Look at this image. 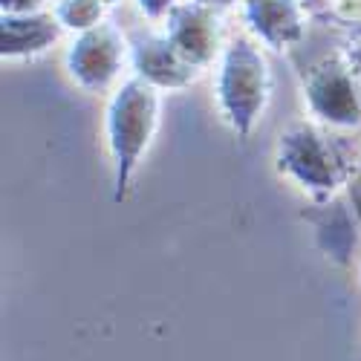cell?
I'll list each match as a JSON object with an SVG mask.
<instances>
[{
    "label": "cell",
    "mask_w": 361,
    "mask_h": 361,
    "mask_svg": "<svg viewBox=\"0 0 361 361\" xmlns=\"http://www.w3.org/2000/svg\"><path fill=\"white\" fill-rule=\"evenodd\" d=\"M133 67L139 78L159 90H183L197 78V67L176 52L168 38H142L133 47Z\"/></svg>",
    "instance_id": "52a82bcc"
},
{
    "label": "cell",
    "mask_w": 361,
    "mask_h": 361,
    "mask_svg": "<svg viewBox=\"0 0 361 361\" xmlns=\"http://www.w3.org/2000/svg\"><path fill=\"white\" fill-rule=\"evenodd\" d=\"M350 64L324 61L304 75V102L310 113L326 128H358L361 125V87Z\"/></svg>",
    "instance_id": "277c9868"
},
{
    "label": "cell",
    "mask_w": 361,
    "mask_h": 361,
    "mask_svg": "<svg viewBox=\"0 0 361 361\" xmlns=\"http://www.w3.org/2000/svg\"><path fill=\"white\" fill-rule=\"evenodd\" d=\"M58 18L73 29H93L102 18V0H64Z\"/></svg>",
    "instance_id": "30bf717a"
},
{
    "label": "cell",
    "mask_w": 361,
    "mask_h": 361,
    "mask_svg": "<svg viewBox=\"0 0 361 361\" xmlns=\"http://www.w3.org/2000/svg\"><path fill=\"white\" fill-rule=\"evenodd\" d=\"M165 38L176 47V52L183 55L185 61H191L197 70H202L217 55L220 29H217L214 15L202 4H197V6H183L171 15Z\"/></svg>",
    "instance_id": "8992f818"
},
{
    "label": "cell",
    "mask_w": 361,
    "mask_h": 361,
    "mask_svg": "<svg viewBox=\"0 0 361 361\" xmlns=\"http://www.w3.org/2000/svg\"><path fill=\"white\" fill-rule=\"evenodd\" d=\"M125 61V41L113 26L84 29V35L73 44L67 67L84 90H104L116 81Z\"/></svg>",
    "instance_id": "5b68a950"
},
{
    "label": "cell",
    "mask_w": 361,
    "mask_h": 361,
    "mask_svg": "<svg viewBox=\"0 0 361 361\" xmlns=\"http://www.w3.org/2000/svg\"><path fill=\"white\" fill-rule=\"evenodd\" d=\"M102 4H116V0H102Z\"/></svg>",
    "instance_id": "9a60e30c"
},
{
    "label": "cell",
    "mask_w": 361,
    "mask_h": 361,
    "mask_svg": "<svg viewBox=\"0 0 361 361\" xmlns=\"http://www.w3.org/2000/svg\"><path fill=\"white\" fill-rule=\"evenodd\" d=\"M58 38V23L47 15H9L4 18V55L26 58L44 52Z\"/></svg>",
    "instance_id": "9c48e42d"
},
{
    "label": "cell",
    "mask_w": 361,
    "mask_h": 361,
    "mask_svg": "<svg viewBox=\"0 0 361 361\" xmlns=\"http://www.w3.org/2000/svg\"><path fill=\"white\" fill-rule=\"evenodd\" d=\"M269 96H272V75H269L266 58L249 41L228 44L217 75V102L226 122L240 139L252 136L255 125L266 113Z\"/></svg>",
    "instance_id": "3957f363"
},
{
    "label": "cell",
    "mask_w": 361,
    "mask_h": 361,
    "mask_svg": "<svg viewBox=\"0 0 361 361\" xmlns=\"http://www.w3.org/2000/svg\"><path fill=\"white\" fill-rule=\"evenodd\" d=\"M159 87L145 78H130L107 104V147L113 157V200L122 202L130 191L133 173L159 130Z\"/></svg>",
    "instance_id": "6da1fadb"
},
{
    "label": "cell",
    "mask_w": 361,
    "mask_h": 361,
    "mask_svg": "<svg viewBox=\"0 0 361 361\" xmlns=\"http://www.w3.org/2000/svg\"><path fill=\"white\" fill-rule=\"evenodd\" d=\"M278 171L312 200H333L350 179L353 165L344 147L324 128L295 122L278 136Z\"/></svg>",
    "instance_id": "7a4b0ae2"
},
{
    "label": "cell",
    "mask_w": 361,
    "mask_h": 361,
    "mask_svg": "<svg viewBox=\"0 0 361 361\" xmlns=\"http://www.w3.org/2000/svg\"><path fill=\"white\" fill-rule=\"evenodd\" d=\"M246 18L257 38L272 49L292 47L304 32L295 0H246Z\"/></svg>",
    "instance_id": "ba28073f"
},
{
    "label": "cell",
    "mask_w": 361,
    "mask_h": 361,
    "mask_svg": "<svg viewBox=\"0 0 361 361\" xmlns=\"http://www.w3.org/2000/svg\"><path fill=\"white\" fill-rule=\"evenodd\" d=\"M44 4V0H4V6L12 12V15H26V12H32Z\"/></svg>",
    "instance_id": "8fae6325"
},
{
    "label": "cell",
    "mask_w": 361,
    "mask_h": 361,
    "mask_svg": "<svg viewBox=\"0 0 361 361\" xmlns=\"http://www.w3.org/2000/svg\"><path fill=\"white\" fill-rule=\"evenodd\" d=\"M197 4H202V6H228V4H234V0H197Z\"/></svg>",
    "instance_id": "5bb4252c"
},
{
    "label": "cell",
    "mask_w": 361,
    "mask_h": 361,
    "mask_svg": "<svg viewBox=\"0 0 361 361\" xmlns=\"http://www.w3.org/2000/svg\"><path fill=\"white\" fill-rule=\"evenodd\" d=\"M350 70H353V73L361 78V41H358V44L350 49Z\"/></svg>",
    "instance_id": "4fadbf2b"
},
{
    "label": "cell",
    "mask_w": 361,
    "mask_h": 361,
    "mask_svg": "<svg viewBox=\"0 0 361 361\" xmlns=\"http://www.w3.org/2000/svg\"><path fill=\"white\" fill-rule=\"evenodd\" d=\"M139 4H142V9H145L147 15L157 18V15H165V12L176 4V0H139Z\"/></svg>",
    "instance_id": "7c38bea8"
}]
</instances>
